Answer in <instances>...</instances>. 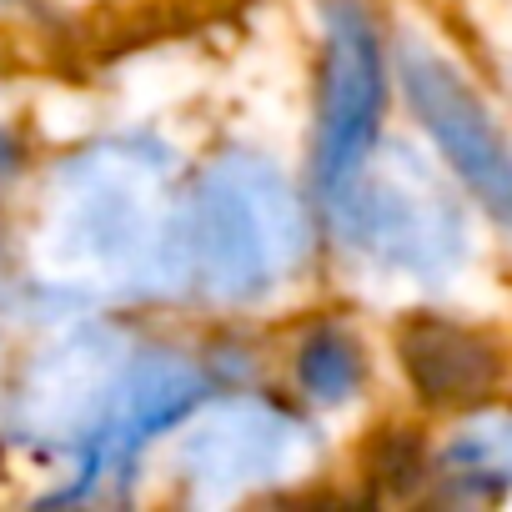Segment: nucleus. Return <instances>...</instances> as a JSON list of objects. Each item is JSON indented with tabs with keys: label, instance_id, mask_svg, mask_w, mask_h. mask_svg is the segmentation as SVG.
Wrapping results in <instances>:
<instances>
[{
	"label": "nucleus",
	"instance_id": "6",
	"mask_svg": "<svg viewBox=\"0 0 512 512\" xmlns=\"http://www.w3.org/2000/svg\"><path fill=\"white\" fill-rule=\"evenodd\" d=\"M402 91L437 141L452 176L482 201V211L512 236V141L482 106V96L462 81V71L422 41H402L397 51Z\"/></svg>",
	"mask_w": 512,
	"mask_h": 512
},
{
	"label": "nucleus",
	"instance_id": "1",
	"mask_svg": "<svg viewBox=\"0 0 512 512\" xmlns=\"http://www.w3.org/2000/svg\"><path fill=\"white\" fill-rule=\"evenodd\" d=\"M181 176L151 136L66 156L31 231L41 287L66 302H121L181 282Z\"/></svg>",
	"mask_w": 512,
	"mask_h": 512
},
{
	"label": "nucleus",
	"instance_id": "10",
	"mask_svg": "<svg viewBox=\"0 0 512 512\" xmlns=\"http://www.w3.org/2000/svg\"><path fill=\"white\" fill-rule=\"evenodd\" d=\"M297 382L312 402L337 407L362 387V347L342 327H322L302 342L297 352Z\"/></svg>",
	"mask_w": 512,
	"mask_h": 512
},
{
	"label": "nucleus",
	"instance_id": "5",
	"mask_svg": "<svg viewBox=\"0 0 512 512\" xmlns=\"http://www.w3.org/2000/svg\"><path fill=\"white\" fill-rule=\"evenodd\" d=\"M322 41V106H317V191L332 201L377 146L387 71L382 41L362 0H327Z\"/></svg>",
	"mask_w": 512,
	"mask_h": 512
},
{
	"label": "nucleus",
	"instance_id": "12",
	"mask_svg": "<svg viewBox=\"0 0 512 512\" xmlns=\"http://www.w3.org/2000/svg\"><path fill=\"white\" fill-rule=\"evenodd\" d=\"M0 171H6V141H0Z\"/></svg>",
	"mask_w": 512,
	"mask_h": 512
},
{
	"label": "nucleus",
	"instance_id": "4",
	"mask_svg": "<svg viewBox=\"0 0 512 512\" xmlns=\"http://www.w3.org/2000/svg\"><path fill=\"white\" fill-rule=\"evenodd\" d=\"M176 427V472L201 502H231L277 487L312 462V427L267 397L196 402Z\"/></svg>",
	"mask_w": 512,
	"mask_h": 512
},
{
	"label": "nucleus",
	"instance_id": "2",
	"mask_svg": "<svg viewBox=\"0 0 512 512\" xmlns=\"http://www.w3.org/2000/svg\"><path fill=\"white\" fill-rule=\"evenodd\" d=\"M307 256V211L292 181L256 151L216 156L181 196V282L206 302L272 297Z\"/></svg>",
	"mask_w": 512,
	"mask_h": 512
},
{
	"label": "nucleus",
	"instance_id": "11",
	"mask_svg": "<svg viewBox=\"0 0 512 512\" xmlns=\"http://www.w3.org/2000/svg\"><path fill=\"white\" fill-rule=\"evenodd\" d=\"M457 457L472 472H512V422H482L462 437Z\"/></svg>",
	"mask_w": 512,
	"mask_h": 512
},
{
	"label": "nucleus",
	"instance_id": "8",
	"mask_svg": "<svg viewBox=\"0 0 512 512\" xmlns=\"http://www.w3.org/2000/svg\"><path fill=\"white\" fill-rule=\"evenodd\" d=\"M126 347L106 332H66L61 342H51L31 372L26 387L16 397V422L31 442H51V447H81V437L91 432V422L101 417L121 367H126Z\"/></svg>",
	"mask_w": 512,
	"mask_h": 512
},
{
	"label": "nucleus",
	"instance_id": "7",
	"mask_svg": "<svg viewBox=\"0 0 512 512\" xmlns=\"http://www.w3.org/2000/svg\"><path fill=\"white\" fill-rule=\"evenodd\" d=\"M196 402H206V372L176 352H131L101 417L76 447L81 477L66 487V497H91L111 482H121L151 437L176 427Z\"/></svg>",
	"mask_w": 512,
	"mask_h": 512
},
{
	"label": "nucleus",
	"instance_id": "3",
	"mask_svg": "<svg viewBox=\"0 0 512 512\" xmlns=\"http://www.w3.org/2000/svg\"><path fill=\"white\" fill-rule=\"evenodd\" d=\"M342 241L382 277L412 287H447L467 267V216L437 171L407 151H377L357 166V176L327 201Z\"/></svg>",
	"mask_w": 512,
	"mask_h": 512
},
{
	"label": "nucleus",
	"instance_id": "9",
	"mask_svg": "<svg viewBox=\"0 0 512 512\" xmlns=\"http://www.w3.org/2000/svg\"><path fill=\"white\" fill-rule=\"evenodd\" d=\"M407 367L427 397H467L492 382V357L477 337L457 327H422L407 337Z\"/></svg>",
	"mask_w": 512,
	"mask_h": 512
}]
</instances>
